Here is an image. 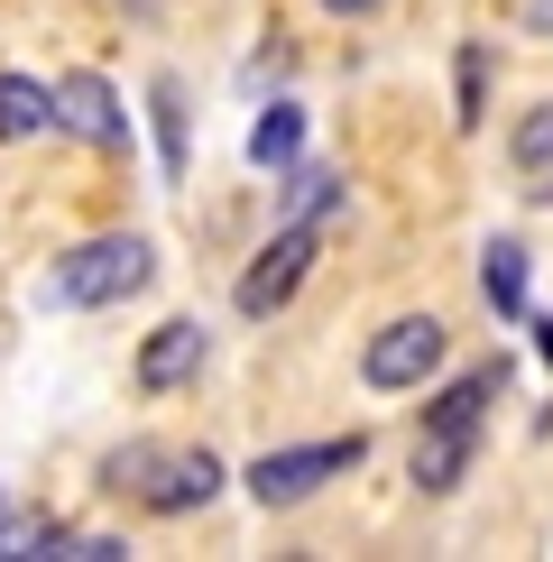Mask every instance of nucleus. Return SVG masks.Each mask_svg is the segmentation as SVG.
I'll use <instances>...</instances> for the list:
<instances>
[{
    "label": "nucleus",
    "mask_w": 553,
    "mask_h": 562,
    "mask_svg": "<svg viewBox=\"0 0 553 562\" xmlns=\"http://www.w3.org/2000/svg\"><path fill=\"white\" fill-rule=\"evenodd\" d=\"M148 277H157V249L138 240V231H102V240H83V249L56 259L46 304H65V314H102V304H129Z\"/></svg>",
    "instance_id": "obj_1"
},
{
    "label": "nucleus",
    "mask_w": 553,
    "mask_h": 562,
    "mask_svg": "<svg viewBox=\"0 0 553 562\" xmlns=\"http://www.w3.org/2000/svg\"><path fill=\"white\" fill-rule=\"evenodd\" d=\"M369 461V434H323V442H268L259 461L240 471V488L259 507H305L314 488H332V480H351Z\"/></svg>",
    "instance_id": "obj_2"
},
{
    "label": "nucleus",
    "mask_w": 553,
    "mask_h": 562,
    "mask_svg": "<svg viewBox=\"0 0 553 562\" xmlns=\"http://www.w3.org/2000/svg\"><path fill=\"white\" fill-rule=\"evenodd\" d=\"M443 360H452L443 314H397L360 341V387L369 396H415L425 379H443Z\"/></svg>",
    "instance_id": "obj_3"
},
{
    "label": "nucleus",
    "mask_w": 553,
    "mask_h": 562,
    "mask_svg": "<svg viewBox=\"0 0 553 562\" xmlns=\"http://www.w3.org/2000/svg\"><path fill=\"white\" fill-rule=\"evenodd\" d=\"M314 249H323V231H314V222H276V231H268V249L240 268V286H230L240 323H276V314H286L295 286H305V268H314Z\"/></svg>",
    "instance_id": "obj_4"
},
{
    "label": "nucleus",
    "mask_w": 553,
    "mask_h": 562,
    "mask_svg": "<svg viewBox=\"0 0 553 562\" xmlns=\"http://www.w3.org/2000/svg\"><path fill=\"white\" fill-rule=\"evenodd\" d=\"M46 92H56V130H75L83 148H102V157L129 148V111H121V92H111V75L75 65V75H56Z\"/></svg>",
    "instance_id": "obj_5"
},
{
    "label": "nucleus",
    "mask_w": 553,
    "mask_h": 562,
    "mask_svg": "<svg viewBox=\"0 0 553 562\" xmlns=\"http://www.w3.org/2000/svg\"><path fill=\"white\" fill-rule=\"evenodd\" d=\"M222 480H230V471L203 452V442H167L157 471H148V488H138V507H148V517H194V507L222 498Z\"/></svg>",
    "instance_id": "obj_6"
},
{
    "label": "nucleus",
    "mask_w": 553,
    "mask_h": 562,
    "mask_svg": "<svg viewBox=\"0 0 553 562\" xmlns=\"http://www.w3.org/2000/svg\"><path fill=\"white\" fill-rule=\"evenodd\" d=\"M498 396H507V350H498V360H471L461 379L433 387L415 434H489V406H498Z\"/></svg>",
    "instance_id": "obj_7"
},
{
    "label": "nucleus",
    "mask_w": 553,
    "mask_h": 562,
    "mask_svg": "<svg viewBox=\"0 0 553 562\" xmlns=\"http://www.w3.org/2000/svg\"><path fill=\"white\" fill-rule=\"evenodd\" d=\"M203 350H213V333H203L194 314H167L148 341H138V396H176L203 369Z\"/></svg>",
    "instance_id": "obj_8"
},
{
    "label": "nucleus",
    "mask_w": 553,
    "mask_h": 562,
    "mask_svg": "<svg viewBox=\"0 0 553 562\" xmlns=\"http://www.w3.org/2000/svg\"><path fill=\"white\" fill-rule=\"evenodd\" d=\"M148 130H157V184H184V157H194V111H184V75L148 83Z\"/></svg>",
    "instance_id": "obj_9"
},
{
    "label": "nucleus",
    "mask_w": 553,
    "mask_h": 562,
    "mask_svg": "<svg viewBox=\"0 0 553 562\" xmlns=\"http://www.w3.org/2000/svg\"><path fill=\"white\" fill-rule=\"evenodd\" d=\"M526 277H535V249L498 231V240L479 249V304H489L498 323H526Z\"/></svg>",
    "instance_id": "obj_10"
},
{
    "label": "nucleus",
    "mask_w": 553,
    "mask_h": 562,
    "mask_svg": "<svg viewBox=\"0 0 553 562\" xmlns=\"http://www.w3.org/2000/svg\"><path fill=\"white\" fill-rule=\"evenodd\" d=\"M295 157H305V102H259V121H249V167H268V176H286Z\"/></svg>",
    "instance_id": "obj_11"
},
{
    "label": "nucleus",
    "mask_w": 553,
    "mask_h": 562,
    "mask_svg": "<svg viewBox=\"0 0 553 562\" xmlns=\"http://www.w3.org/2000/svg\"><path fill=\"white\" fill-rule=\"evenodd\" d=\"M341 213H351V184H341L332 167H305V157H295V167H286V222H341Z\"/></svg>",
    "instance_id": "obj_12"
},
{
    "label": "nucleus",
    "mask_w": 553,
    "mask_h": 562,
    "mask_svg": "<svg viewBox=\"0 0 553 562\" xmlns=\"http://www.w3.org/2000/svg\"><path fill=\"white\" fill-rule=\"evenodd\" d=\"M37 553H75V526L56 507H29V517H0V562H37Z\"/></svg>",
    "instance_id": "obj_13"
},
{
    "label": "nucleus",
    "mask_w": 553,
    "mask_h": 562,
    "mask_svg": "<svg viewBox=\"0 0 553 562\" xmlns=\"http://www.w3.org/2000/svg\"><path fill=\"white\" fill-rule=\"evenodd\" d=\"M489 121V46L461 37L452 46V130H479Z\"/></svg>",
    "instance_id": "obj_14"
},
{
    "label": "nucleus",
    "mask_w": 553,
    "mask_h": 562,
    "mask_svg": "<svg viewBox=\"0 0 553 562\" xmlns=\"http://www.w3.org/2000/svg\"><path fill=\"white\" fill-rule=\"evenodd\" d=\"M29 130H56V92H46L37 75H0V148Z\"/></svg>",
    "instance_id": "obj_15"
},
{
    "label": "nucleus",
    "mask_w": 553,
    "mask_h": 562,
    "mask_svg": "<svg viewBox=\"0 0 553 562\" xmlns=\"http://www.w3.org/2000/svg\"><path fill=\"white\" fill-rule=\"evenodd\" d=\"M507 167H517V176H544V167H553V92L526 111L517 130H507Z\"/></svg>",
    "instance_id": "obj_16"
},
{
    "label": "nucleus",
    "mask_w": 553,
    "mask_h": 562,
    "mask_svg": "<svg viewBox=\"0 0 553 562\" xmlns=\"http://www.w3.org/2000/svg\"><path fill=\"white\" fill-rule=\"evenodd\" d=\"M526 333H535V360L553 369V314H526Z\"/></svg>",
    "instance_id": "obj_17"
},
{
    "label": "nucleus",
    "mask_w": 553,
    "mask_h": 562,
    "mask_svg": "<svg viewBox=\"0 0 553 562\" xmlns=\"http://www.w3.org/2000/svg\"><path fill=\"white\" fill-rule=\"evenodd\" d=\"M323 10H332V19H379L387 0H323Z\"/></svg>",
    "instance_id": "obj_18"
},
{
    "label": "nucleus",
    "mask_w": 553,
    "mask_h": 562,
    "mask_svg": "<svg viewBox=\"0 0 553 562\" xmlns=\"http://www.w3.org/2000/svg\"><path fill=\"white\" fill-rule=\"evenodd\" d=\"M526 203H553V167H544V176H526Z\"/></svg>",
    "instance_id": "obj_19"
},
{
    "label": "nucleus",
    "mask_w": 553,
    "mask_h": 562,
    "mask_svg": "<svg viewBox=\"0 0 553 562\" xmlns=\"http://www.w3.org/2000/svg\"><path fill=\"white\" fill-rule=\"evenodd\" d=\"M0 517H10V488H0Z\"/></svg>",
    "instance_id": "obj_20"
}]
</instances>
